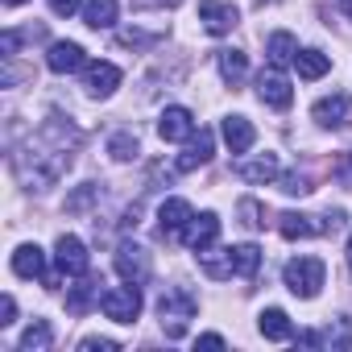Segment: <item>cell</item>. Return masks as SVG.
<instances>
[{"label":"cell","mask_w":352,"mask_h":352,"mask_svg":"<svg viewBox=\"0 0 352 352\" xmlns=\"http://www.w3.org/2000/svg\"><path fill=\"white\" fill-rule=\"evenodd\" d=\"M46 67L54 75H75V71H87V54L79 42H54L50 54H46Z\"/></svg>","instance_id":"cell-14"},{"label":"cell","mask_w":352,"mask_h":352,"mask_svg":"<svg viewBox=\"0 0 352 352\" xmlns=\"http://www.w3.org/2000/svg\"><path fill=\"white\" fill-rule=\"evenodd\" d=\"M183 241L195 249V253H204V249H212L216 241H220V216L216 212H204V216H195L191 224H187V232H183Z\"/></svg>","instance_id":"cell-15"},{"label":"cell","mask_w":352,"mask_h":352,"mask_svg":"<svg viewBox=\"0 0 352 352\" xmlns=\"http://www.w3.org/2000/svg\"><path fill=\"white\" fill-rule=\"evenodd\" d=\"M108 153H112L116 162H129V157H137V137H133V133H116V137L108 141Z\"/></svg>","instance_id":"cell-29"},{"label":"cell","mask_w":352,"mask_h":352,"mask_svg":"<svg viewBox=\"0 0 352 352\" xmlns=\"http://www.w3.org/2000/svg\"><path fill=\"white\" fill-rule=\"evenodd\" d=\"M212 153H216V137H212L208 129H199V137L191 133V137H187V149L174 157V170H179V174H191V170L208 166V162H212Z\"/></svg>","instance_id":"cell-8"},{"label":"cell","mask_w":352,"mask_h":352,"mask_svg":"<svg viewBox=\"0 0 352 352\" xmlns=\"http://www.w3.org/2000/svg\"><path fill=\"white\" fill-rule=\"evenodd\" d=\"M5 5H9V9H17V5H25V0H5Z\"/></svg>","instance_id":"cell-41"},{"label":"cell","mask_w":352,"mask_h":352,"mask_svg":"<svg viewBox=\"0 0 352 352\" xmlns=\"http://www.w3.org/2000/svg\"><path fill=\"white\" fill-rule=\"evenodd\" d=\"M13 319H17V298L5 294V298H0V327H9Z\"/></svg>","instance_id":"cell-35"},{"label":"cell","mask_w":352,"mask_h":352,"mask_svg":"<svg viewBox=\"0 0 352 352\" xmlns=\"http://www.w3.org/2000/svg\"><path fill=\"white\" fill-rule=\"evenodd\" d=\"M195 311H199V302H195V294L187 286H166L162 298H157V315H162V327H166L170 340H183V331L195 319Z\"/></svg>","instance_id":"cell-2"},{"label":"cell","mask_w":352,"mask_h":352,"mask_svg":"<svg viewBox=\"0 0 352 352\" xmlns=\"http://www.w3.org/2000/svg\"><path fill=\"white\" fill-rule=\"evenodd\" d=\"M323 344H327V348H352V319H348V315H340V319H336V327H327Z\"/></svg>","instance_id":"cell-28"},{"label":"cell","mask_w":352,"mask_h":352,"mask_svg":"<svg viewBox=\"0 0 352 352\" xmlns=\"http://www.w3.org/2000/svg\"><path fill=\"white\" fill-rule=\"evenodd\" d=\"M195 133V112L183 108V104H170L162 116H157V137L162 141H187Z\"/></svg>","instance_id":"cell-10"},{"label":"cell","mask_w":352,"mask_h":352,"mask_svg":"<svg viewBox=\"0 0 352 352\" xmlns=\"http://www.w3.org/2000/svg\"><path fill=\"white\" fill-rule=\"evenodd\" d=\"M340 9H344V13H348V17H352V0H340Z\"/></svg>","instance_id":"cell-39"},{"label":"cell","mask_w":352,"mask_h":352,"mask_svg":"<svg viewBox=\"0 0 352 352\" xmlns=\"http://www.w3.org/2000/svg\"><path fill=\"white\" fill-rule=\"evenodd\" d=\"M241 216H245V224H249V228H261V224H265V220H261L265 212H261V204H253V199H245V204H241Z\"/></svg>","instance_id":"cell-32"},{"label":"cell","mask_w":352,"mask_h":352,"mask_svg":"<svg viewBox=\"0 0 352 352\" xmlns=\"http://www.w3.org/2000/svg\"><path fill=\"white\" fill-rule=\"evenodd\" d=\"M311 120H315L319 129H344V124L352 120V100H348L344 91H331V96L315 100V108H311Z\"/></svg>","instance_id":"cell-6"},{"label":"cell","mask_w":352,"mask_h":352,"mask_svg":"<svg viewBox=\"0 0 352 352\" xmlns=\"http://www.w3.org/2000/svg\"><path fill=\"white\" fill-rule=\"evenodd\" d=\"M282 191L286 195H307L311 191V179H307V174H282Z\"/></svg>","instance_id":"cell-30"},{"label":"cell","mask_w":352,"mask_h":352,"mask_svg":"<svg viewBox=\"0 0 352 352\" xmlns=\"http://www.w3.org/2000/svg\"><path fill=\"white\" fill-rule=\"evenodd\" d=\"M282 282L294 298H315L323 286V261L319 257H290L282 270Z\"/></svg>","instance_id":"cell-3"},{"label":"cell","mask_w":352,"mask_h":352,"mask_svg":"<svg viewBox=\"0 0 352 352\" xmlns=\"http://www.w3.org/2000/svg\"><path fill=\"white\" fill-rule=\"evenodd\" d=\"M195 348H224V336L208 331V336H199V340H195Z\"/></svg>","instance_id":"cell-37"},{"label":"cell","mask_w":352,"mask_h":352,"mask_svg":"<svg viewBox=\"0 0 352 352\" xmlns=\"http://www.w3.org/2000/svg\"><path fill=\"white\" fill-rule=\"evenodd\" d=\"M71 145H75V141H71ZM71 145H67V133H63L58 116H54L50 124H42V133L30 137V145L13 157L21 183H30L34 191L54 187L63 174H67V166H71Z\"/></svg>","instance_id":"cell-1"},{"label":"cell","mask_w":352,"mask_h":352,"mask_svg":"<svg viewBox=\"0 0 352 352\" xmlns=\"http://www.w3.org/2000/svg\"><path fill=\"white\" fill-rule=\"evenodd\" d=\"M100 286H104L100 278L83 274V278H79V286H71V290H67V311H71V315H87L91 307H100V294H104Z\"/></svg>","instance_id":"cell-17"},{"label":"cell","mask_w":352,"mask_h":352,"mask_svg":"<svg viewBox=\"0 0 352 352\" xmlns=\"http://www.w3.org/2000/svg\"><path fill=\"white\" fill-rule=\"evenodd\" d=\"M79 352H116V340H100V336H87V340H79Z\"/></svg>","instance_id":"cell-33"},{"label":"cell","mask_w":352,"mask_h":352,"mask_svg":"<svg viewBox=\"0 0 352 352\" xmlns=\"http://www.w3.org/2000/svg\"><path fill=\"white\" fill-rule=\"evenodd\" d=\"M116 274H120L124 282H133V286H145L149 274H153L149 253H145L141 245H120V249H116Z\"/></svg>","instance_id":"cell-7"},{"label":"cell","mask_w":352,"mask_h":352,"mask_svg":"<svg viewBox=\"0 0 352 352\" xmlns=\"http://www.w3.org/2000/svg\"><path fill=\"white\" fill-rule=\"evenodd\" d=\"M257 96H261V104H270V108H290L294 87H290V79H286L278 67H270V71L257 75Z\"/></svg>","instance_id":"cell-12"},{"label":"cell","mask_w":352,"mask_h":352,"mask_svg":"<svg viewBox=\"0 0 352 352\" xmlns=\"http://www.w3.org/2000/svg\"><path fill=\"white\" fill-rule=\"evenodd\" d=\"M191 220H195V212H191V204H187V199H166V204L157 208V232H162V241L187 232V224H191Z\"/></svg>","instance_id":"cell-13"},{"label":"cell","mask_w":352,"mask_h":352,"mask_svg":"<svg viewBox=\"0 0 352 352\" xmlns=\"http://www.w3.org/2000/svg\"><path fill=\"white\" fill-rule=\"evenodd\" d=\"M220 133H224V141H228V149H232V153H249V149H253V141H257V133H253L249 116H224Z\"/></svg>","instance_id":"cell-20"},{"label":"cell","mask_w":352,"mask_h":352,"mask_svg":"<svg viewBox=\"0 0 352 352\" xmlns=\"http://www.w3.org/2000/svg\"><path fill=\"white\" fill-rule=\"evenodd\" d=\"M294 71H298V79H323L331 71V58L323 50H298L294 54Z\"/></svg>","instance_id":"cell-24"},{"label":"cell","mask_w":352,"mask_h":352,"mask_svg":"<svg viewBox=\"0 0 352 352\" xmlns=\"http://www.w3.org/2000/svg\"><path fill=\"white\" fill-rule=\"evenodd\" d=\"M87 265H91L87 245H83L79 236H67V232H63L58 245H54V274H58V278H83Z\"/></svg>","instance_id":"cell-5"},{"label":"cell","mask_w":352,"mask_h":352,"mask_svg":"<svg viewBox=\"0 0 352 352\" xmlns=\"http://www.w3.org/2000/svg\"><path fill=\"white\" fill-rule=\"evenodd\" d=\"M236 174H241L245 183H253V187H265V183H274L278 174H282V166H278V153H261L253 162H241Z\"/></svg>","instance_id":"cell-18"},{"label":"cell","mask_w":352,"mask_h":352,"mask_svg":"<svg viewBox=\"0 0 352 352\" xmlns=\"http://www.w3.org/2000/svg\"><path fill=\"white\" fill-rule=\"evenodd\" d=\"M137 216H141V208H137V204H133V208H129V212H124V220H120V228H137V224H141V220H137Z\"/></svg>","instance_id":"cell-38"},{"label":"cell","mask_w":352,"mask_h":352,"mask_svg":"<svg viewBox=\"0 0 352 352\" xmlns=\"http://www.w3.org/2000/svg\"><path fill=\"white\" fill-rule=\"evenodd\" d=\"M216 67H220L224 83H232V87L249 75V58H245V50H220V54H216Z\"/></svg>","instance_id":"cell-25"},{"label":"cell","mask_w":352,"mask_h":352,"mask_svg":"<svg viewBox=\"0 0 352 352\" xmlns=\"http://www.w3.org/2000/svg\"><path fill=\"white\" fill-rule=\"evenodd\" d=\"M46 5H50L54 17H75V13H83V0H46Z\"/></svg>","instance_id":"cell-31"},{"label":"cell","mask_w":352,"mask_h":352,"mask_svg":"<svg viewBox=\"0 0 352 352\" xmlns=\"http://www.w3.org/2000/svg\"><path fill=\"white\" fill-rule=\"evenodd\" d=\"M348 265H352V232H348Z\"/></svg>","instance_id":"cell-40"},{"label":"cell","mask_w":352,"mask_h":352,"mask_svg":"<svg viewBox=\"0 0 352 352\" xmlns=\"http://www.w3.org/2000/svg\"><path fill=\"white\" fill-rule=\"evenodd\" d=\"M336 179H340L344 187H352V149L340 153V162H336Z\"/></svg>","instance_id":"cell-34"},{"label":"cell","mask_w":352,"mask_h":352,"mask_svg":"<svg viewBox=\"0 0 352 352\" xmlns=\"http://www.w3.org/2000/svg\"><path fill=\"white\" fill-rule=\"evenodd\" d=\"M13 274H17V278H30V282H34V278H46V274H50V270H46V253H42L38 245H17V249H13Z\"/></svg>","instance_id":"cell-19"},{"label":"cell","mask_w":352,"mask_h":352,"mask_svg":"<svg viewBox=\"0 0 352 352\" xmlns=\"http://www.w3.org/2000/svg\"><path fill=\"white\" fill-rule=\"evenodd\" d=\"M83 87H87L91 100H108V96L120 87V67H116V63H87Z\"/></svg>","instance_id":"cell-11"},{"label":"cell","mask_w":352,"mask_h":352,"mask_svg":"<svg viewBox=\"0 0 352 352\" xmlns=\"http://www.w3.org/2000/svg\"><path fill=\"white\" fill-rule=\"evenodd\" d=\"M261 270V249L257 245H236L232 249V274L236 278H253Z\"/></svg>","instance_id":"cell-26"},{"label":"cell","mask_w":352,"mask_h":352,"mask_svg":"<svg viewBox=\"0 0 352 352\" xmlns=\"http://www.w3.org/2000/svg\"><path fill=\"white\" fill-rule=\"evenodd\" d=\"M199 21H204L208 34L224 38V34H232L241 25V13L232 5H224V0H199Z\"/></svg>","instance_id":"cell-9"},{"label":"cell","mask_w":352,"mask_h":352,"mask_svg":"<svg viewBox=\"0 0 352 352\" xmlns=\"http://www.w3.org/2000/svg\"><path fill=\"white\" fill-rule=\"evenodd\" d=\"M257 331H261L265 340H294V323H290V315H286L282 307H265V311L257 315Z\"/></svg>","instance_id":"cell-21"},{"label":"cell","mask_w":352,"mask_h":352,"mask_svg":"<svg viewBox=\"0 0 352 352\" xmlns=\"http://www.w3.org/2000/svg\"><path fill=\"white\" fill-rule=\"evenodd\" d=\"M265 54H270V67H290L294 63V54H298V42H294V34H286V30H278V34H270V42H265Z\"/></svg>","instance_id":"cell-22"},{"label":"cell","mask_w":352,"mask_h":352,"mask_svg":"<svg viewBox=\"0 0 352 352\" xmlns=\"http://www.w3.org/2000/svg\"><path fill=\"white\" fill-rule=\"evenodd\" d=\"M116 13H120L116 0H83V25H91V30L116 25Z\"/></svg>","instance_id":"cell-23"},{"label":"cell","mask_w":352,"mask_h":352,"mask_svg":"<svg viewBox=\"0 0 352 352\" xmlns=\"http://www.w3.org/2000/svg\"><path fill=\"white\" fill-rule=\"evenodd\" d=\"M100 311L112 319V323H137L141 315V286L124 282V286H108L100 294Z\"/></svg>","instance_id":"cell-4"},{"label":"cell","mask_w":352,"mask_h":352,"mask_svg":"<svg viewBox=\"0 0 352 352\" xmlns=\"http://www.w3.org/2000/svg\"><path fill=\"white\" fill-rule=\"evenodd\" d=\"M331 224H319L315 216H302V212H282L278 216V232L286 236V241H307V236H319V232H327Z\"/></svg>","instance_id":"cell-16"},{"label":"cell","mask_w":352,"mask_h":352,"mask_svg":"<svg viewBox=\"0 0 352 352\" xmlns=\"http://www.w3.org/2000/svg\"><path fill=\"white\" fill-rule=\"evenodd\" d=\"M17 46H21V38H17L13 30L0 34V50H5V58H13V54H17Z\"/></svg>","instance_id":"cell-36"},{"label":"cell","mask_w":352,"mask_h":352,"mask_svg":"<svg viewBox=\"0 0 352 352\" xmlns=\"http://www.w3.org/2000/svg\"><path fill=\"white\" fill-rule=\"evenodd\" d=\"M50 344H54V331H50L46 319H34V323L21 331V348H25V352H42V348H50Z\"/></svg>","instance_id":"cell-27"}]
</instances>
